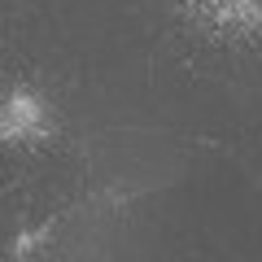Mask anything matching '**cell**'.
Returning <instances> with one entry per match:
<instances>
[{"instance_id":"6da1fadb","label":"cell","mask_w":262,"mask_h":262,"mask_svg":"<svg viewBox=\"0 0 262 262\" xmlns=\"http://www.w3.org/2000/svg\"><path fill=\"white\" fill-rule=\"evenodd\" d=\"M48 131V101L31 88H9L0 96V140L27 144Z\"/></svg>"},{"instance_id":"7a4b0ae2","label":"cell","mask_w":262,"mask_h":262,"mask_svg":"<svg viewBox=\"0 0 262 262\" xmlns=\"http://www.w3.org/2000/svg\"><path fill=\"white\" fill-rule=\"evenodd\" d=\"M196 5H201V13H210L214 22H227V27H249L262 13V0H196Z\"/></svg>"}]
</instances>
